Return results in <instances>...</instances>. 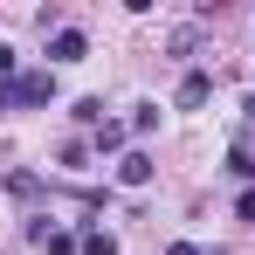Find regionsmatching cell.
<instances>
[{
	"label": "cell",
	"instance_id": "9",
	"mask_svg": "<svg viewBox=\"0 0 255 255\" xmlns=\"http://www.w3.org/2000/svg\"><path fill=\"white\" fill-rule=\"evenodd\" d=\"M131 131H138V138H145V131H159V104H138V111H131Z\"/></svg>",
	"mask_w": 255,
	"mask_h": 255
},
{
	"label": "cell",
	"instance_id": "10",
	"mask_svg": "<svg viewBox=\"0 0 255 255\" xmlns=\"http://www.w3.org/2000/svg\"><path fill=\"white\" fill-rule=\"evenodd\" d=\"M228 172H235V179H255V159H249V145H235V152H228Z\"/></svg>",
	"mask_w": 255,
	"mask_h": 255
},
{
	"label": "cell",
	"instance_id": "6",
	"mask_svg": "<svg viewBox=\"0 0 255 255\" xmlns=\"http://www.w3.org/2000/svg\"><path fill=\"white\" fill-rule=\"evenodd\" d=\"M7 193H14V200H35V193H42V179H35V172H21V166H14V172H7Z\"/></svg>",
	"mask_w": 255,
	"mask_h": 255
},
{
	"label": "cell",
	"instance_id": "2",
	"mask_svg": "<svg viewBox=\"0 0 255 255\" xmlns=\"http://www.w3.org/2000/svg\"><path fill=\"white\" fill-rule=\"evenodd\" d=\"M207 97H214V76H207V69H186L179 90H172V104H179V111H200Z\"/></svg>",
	"mask_w": 255,
	"mask_h": 255
},
{
	"label": "cell",
	"instance_id": "7",
	"mask_svg": "<svg viewBox=\"0 0 255 255\" xmlns=\"http://www.w3.org/2000/svg\"><path fill=\"white\" fill-rule=\"evenodd\" d=\"M69 118H76V125H90V131H97V125H104V97H76V111H69Z\"/></svg>",
	"mask_w": 255,
	"mask_h": 255
},
{
	"label": "cell",
	"instance_id": "8",
	"mask_svg": "<svg viewBox=\"0 0 255 255\" xmlns=\"http://www.w3.org/2000/svg\"><path fill=\"white\" fill-rule=\"evenodd\" d=\"M83 255H118V235H111V228H90V235H83Z\"/></svg>",
	"mask_w": 255,
	"mask_h": 255
},
{
	"label": "cell",
	"instance_id": "4",
	"mask_svg": "<svg viewBox=\"0 0 255 255\" xmlns=\"http://www.w3.org/2000/svg\"><path fill=\"white\" fill-rule=\"evenodd\" d=\"M118 186H131V193L152 186V159H145V152H125V159H118Z\"/></svg>",
	"mask_w": 255,
	"mask_h": 255
},
{
	"label": "cell",
	"instance_id": "3",
	"mask_svg": "<svg viewBox=\"0 0 255 255\" xmlns=\"http://www.w3.org/2000/svg\"><path fill=\"white\" fill-rule=\"evenodd\" d=\"M83 55H90L83 28H55V35H48V62H83Z\"/></svg>",
	"mask_w": 255,
	"mask_h": 255
},
{
	"label": "cell",
	"instance_id": "5",
	"mask_svg": "<svg viewBox=\"0 0 255 255\" xmlns=\"http://www.w3.org/2000/svg\"><path fill=\"white\" fill-rule=\"evenodd\" d=\"M125 138H131V125H111V118H104V125H97V152H125Z\"/></svg>",
	"mask_w": 255,
	"mask_h": 255
},
{
	"label": "cell",
	"instance_id": "1",
	"mask_svg": "<svg viewBox=\"0 0 255 255\" xmlns=\"http://www.w3.org/2000/svg\"><path fill=\"white\" fill-rule=\"evenodd\" d=\"M35 104H55V76L48 69H21L14 83H0V111H35Z\"/></svg>",
	"mask_w": 255,
	"mask_h": 255
},
{
	"label": "cell",
	"instance_id": "12",
	"mask_svg": "<svg viewBox=\"0 0 255 255\" xmlns=\"http://www.w3.org/2000/svg\"><path fill=\"white\" fill-rule=\"evenodd\" d=\"M235 214H242V221H255V186L242 193V200H235Z\"/></svg>",
	"mask_w": 255,
	"mask_h": 255
},
{
	"label": "cell",
	"instance_id": "11",
	"mask_svg": "<svg viewBox=\"0 0 255 255\" xmlns=\"http://www.w3.org/2000/svg\"><path fill=\"white\" fill-rule=\"evenodd\" d=\"M14 76H21V55H14V48L0 42V83H14Z\"/></svg>",
	"mask_w": 255,
	"mask_h": 255
},
{
	"label": "cell",
	"instance_id": "13",
	"mask_svg": "<svg viewBox=\"0 0 255 255\" xmlns=\"http://www.w3.org/2000/svg\"><path fill=\"white\" fill-rule=\"evenodd\" d=\"M166 255H200V249H193V242H172V249H166Z\"/></svg>",
	"mask_w": 255,
	"mask_h": 255
}]
</instances>
